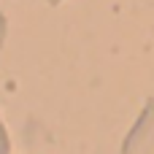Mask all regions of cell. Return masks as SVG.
Here are the masks:
<instances>
[{"mask_svg": "<svg viewBox=\"0 0 154 154\" xmlns=\"http://www.w3.org/2000/svg\"><path fill=\"white\" fill-rule=\"evenodd\" d=\"M122 154H154V100H149L135 119L133 130L127 133Z\"/></svg>", "mask_w": 154, "mask_h": 154, "instance_id": "cell-1", "label": "cell"}, {"mask_svg": "<svg viewBox=\"0 0 154 154\" xmlns=\"http://www.w3.org/2000/svg\"><path fill=\"white\" fill-rule=\"evenodd\" d=\"M8 152H11V141H8V133L0 122V154H8Z\"/></svg>", "mask_w": 154, "mask_h": 154, "instance_id": "cell-2", "label": "cell"}, {"mask_svg": "<svg viewBox=\"0 0 154 154\" xmlns=\"http://www.w3.org/2000/svg\"><path fill=\"white\" fill-rule=\"evenodd\" d=\"M3 41H5V16L0 14V46H3Z\"/></svg>", "mask_w": 154, "mask_h": 154, "instance_id": "cell-3", "label": "cell"}, {"mask_svg": "<svg viewBox=\"0 0 154 154\" xmlns=\"http://www.w3.org/2000/svg\"><path fill=\"white\" fill-rule=\"evenodd\" d=\"M46 3H51V5H57V3H62V0H46Z\"/></svg>", "mask_w": 154, "mask_h": 154, "instance_id": "cell-4", "label": "cell"}]
</instances>
